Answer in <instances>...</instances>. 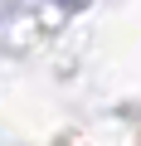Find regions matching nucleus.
<instances>
[{"mask_svg": "<svg viewBox=\"0 0 141 146\" xmlns=\"http://www.w3.org/2000/svg\"><path fill=\"white\" fill-rule=\"evenodd\" d=\"M58 5H73V0H58Z\"/></svg>", "mask_w": 141, "mask_h": 146, "instance_id": "f257e3e1", "label": "nucleus"}]
</instances>
